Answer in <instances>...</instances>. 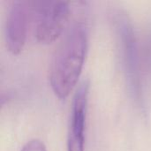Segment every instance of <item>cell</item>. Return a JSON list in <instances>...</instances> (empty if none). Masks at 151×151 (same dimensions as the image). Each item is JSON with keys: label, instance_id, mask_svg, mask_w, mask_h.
<instances>
[{"label": "cell", "instance_id": "5b68a950", "mask_svg": "<svg viewBox=\"0 0 151 151\" xmlns=\"http://www.w3.org/2000/svg\"><path fill=\"white\" fill-rule=\"evenodd\" d=\"M30 4L24 1H14L10 5L5 20V42L12 54H19L24 48L29 15Z\"/></svg>", "mask_w": 151, "mask_h": 151}, {"label": "cell", "instance_id": "8992f818", "mask_svg": "<svg viewBox=\"0 0 151 151\" xmlns=\"http://www.w3.org/2000/svg\"><path fill=\"white\" fill-rule=\"evenodd\" d=\"M21 151H47L45 144L39 139H33L27 142Z\"/></svg>", "mask_w": 151, "mask_h": 151}, {"label": "cell", "instance_id": "3957f363", "mask_svg": "<svg viewBox=\"0 0 151 151\" xmlns=\"http://www.w3.org/2000/svg\"><path fill=\"white\" fill-rule=\"evenodd\" d=\"M30 9L35 19V37L42 43H50L62 34L71 12L69 3L65 1L35 2Z\"/></svg>", "mask_w": 151, "mask_h": 151}, {"label": "cell", "instance_id": "6da1fadb", "mask_svg": "<svg viewBox=\"0 0 151 151\" xmlns=\"http://www.w3.org/2000/svg\"><path fill=\"white\" fill-rule=\"evenodd\" d=\"M88 31L81 20H75L58 45L50 68V82L55 95L66 98L81 73L88 51Z\"/></svg>", "mask_w": 151, "mask_h": 151}, {"label": "cell", "instance_id": "7a4b0ae2", "mask_svg": "<svg viewBox=\"0 0 151 151\" xmlns=\"http://www.w3.org/2000/svg\"><path fill=\"white\" fill-rule=\"evenodd\" d=\"M114 24L120 42L122 58L129 89L137 102L142 101V84L139 64L138 43L134 26L123 12H117L114 15Z\"/></svg>", "mask_w": 151, "mask_h": 151}, {"label": "cell", "instance_id": "277c9868", "mask_svg": "<svg viewBox=\"0 0 151 151\" xmlns=\"http://www.w3.org/2000/svg\"><path fill=\"white\" fill-rule=\"evenodd\" d=\"M89 84L83 81L74 94L67 134V150H85V130Z\"/></svg>", "mask_w": 151, "mask_h": 151}]
</instances>
